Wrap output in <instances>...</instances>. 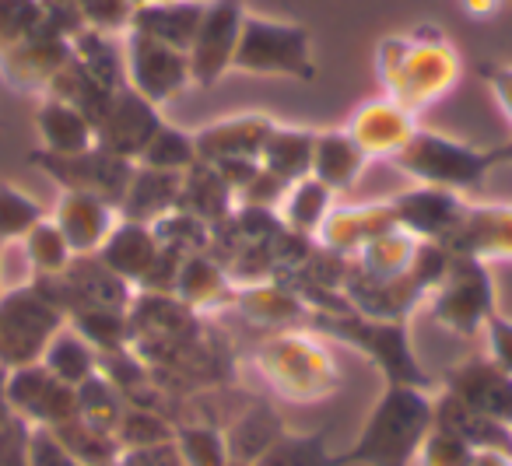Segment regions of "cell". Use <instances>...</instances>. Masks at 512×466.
<instances>
[{
  "label": "cell",
  "instance_id": "52a82bcc",
  "mask_svg": "<svg viewBox=\"0 0 512 466\" xmlns=\"http://www.w3.org/2000/svg\"><path fill=\"white\" fill-rule=\"evenodd\" d=\"M39 130H43L50 155H81L92 144L95 123L78 106H71V102L50 99L39 109Z\"/></svg>",
  "mask_w": 512,
  "mask_h": 466
},
{
  "label": "cell",
  "instance_id": "8992f818",
  "mask_svg": "<svg viewBox=\"0 0 512 466\" xmlns=\"http://www.w3.org/2000/svg\"><path fill=\"white\" fill-rule=\"evenodd\" d=\"M207 0H162V4H144L130 15V29L151 36L165 46L190 53V43L200 29Z\"/></svg>",
  "mask_w": 512,
  "mask_h": 466
},
{
  "label": "cell",
  "instance_id": "3957f363",
  "mask_svg": "<svg viewBox=\"0 0 512 466\" xmlns=\"http://www.w3.org/2000/svg\"><path fill=\"white\" fill-rule=\"evenodd\" d=\"M123 67H127L134 92L144 95L148 102L169 99L176 88L190 81V57L176 46H165L151 36L127 29V43H123Z\"/></svg>",
  "mask_w": 512,
  "mask_h": 466
},
{
  "label": "cell",
  "instance_id": "7a4b0ae2",
  "mask_svg": "<svg viewBox=\"0 0 512 466\" xmlns=\"http://www.w3.org/2000/svg\"><path fill=\"white\" fill-rule=\"evenodd\" d=\"M242 22H246L242 0H207L200 29L190 43V53H186L190 57V78L197 85H214L232 67Z\"/></svg>",
  "mask_w": 512,
  "mask_h": 466
},
{
  "label": "cell",
  "instance_id": "277c9868",
  "mask_svg": "<svg viewBox=\"0 0 512 466\" xmlns=\"http://www.w3.org/2000/svg\"><path fill=\"white\" fill-rule=\"evenodd\" d=\"M67 60H71V39L60 36L43 18V25L29 39H22L18 46L0 53V71H4V78L11 85L36 88V85H50Z\"/></svg>",
  "mask_w": 512,
  "mask_h": 466
},
{
  "label": "cell",
  "instance_id": "5bb4252c",
  "mask_svg": "<svg viewBox=\"0 0 512 466\" xmlns=\"http://www.w3.org/2000/svg\"><path fill=\"white\" fill-rule=\"evenodd\" d=\"M144 4H162V0H130V8H144Z\"/></svg>",
  "mask_w": 512,
  "mask_h": 466
},
{
  "label": "cell",
  "instance_id": "30bf717a",
  "mask_svg": "<svg viewBox=\"0 0 512 466\" xmlns=\"http://www.w3.org/2000/svg\"><path fill=\"white\" fill-rule=\"evenodd\" d=\"M74 8V15L81 18L85 29L106 32V36H116V32L130 29V0H67Z\"/></svg>",
  "mask_w": 512,
  "mask_h": 466
},
{
  "label": "cell",
  "instance_id": "ba28073f",
  "mask_svg": "<svg viewBox=\"0 0 512 466\" xmlns=\"http://www.w3.org/2000/svg\"><path fill=\"white\" fill-rule=\"evenodd\" d=\"M60 232H64L67 246L88 249L102 239L106 232V204L95 200L92 193H71L64 200V211H60Z\"/></svg>",
  "mask_w": 512,
  "mask_h": 466
},
{
  "label": "cell",
  "instance_id": "8fae6325",
  "mask_svg": "<svg viewBox=\"0 0 512 466\" xmlns=\"http://www.w3.org/2000/svg\"><path fill=\"white\" fill-rule=\"evenodd\" d=\"M67 239L60 228L53 225H43V221H36V225L29 228V256L36 260V267L43 270H60L67 263Z\"/></svg>",
  "mask_w": 512,
  "mask_h": 466
},
{
  "label": "cell",
  "instance_id": "4fadbf2b",
  "mask_svg": "<svg viewBox=\"0 0 512 466\" xmlns=\"http://www.w3.org/2000/svg\"><path fill=\"white\" fill-rule=\"evenodd\" d=\"M463 8H467L470 18H491L498 8H502V0H460Z\"/></svg>",
  "mask_w": 512,
  "mask_h": 466
},
{
  "label": "cell",
  "instance_id": "9c48e42d",
  "mask_svg": "<svg viewBox=\"0 0 512 466\" xmlns=\"http://www.w3.org/2000/svg\"><path fill=\"white\" fill-rule=\"evenodd\" d=\"M43 25V0H0V53Z\"/></svg>",
  "mask_w": 512,
  "mask_h": 466
},
{
  "label": "cell",
  "instance_id": "6da1fadb",
  "mask_svg": "<svg viewBox=\"0 0 512 466\" xmlns=\"http://www.w3.org/2000/svg\"><path fill=\"white\" fill-rule=\"evenodd\" d=\"M235 71L246 74H288V78H313V46L309 32L292 22L246 15L239 46L232 57Z\"/></svg>",
  "mask_w": 512,
  "mask_h": 466
},
{
  "label": "cell",
  "instance_id": "7c38bea8",
  "mask_svg": "<svg viewBox=\"0 0 512 466\" xmlns=\"http://www.w3.org/2000/svg\"><path fill=\"white\" fill-rule=\"evenodd\" d=\"M39 221V207L22 197L11 186H0V239H11L18 232H29Z\"/></svg>",
  "mask_w": 512,
  "mask_h": 466
},
{
  "label": "cell",
  "instance_id": "5b68a950",
  "mask_svg": "<svg viewBox=\"0 0 512 466\" xmlns=\"http://www.w3.org/2000/svg\"><path fill=\"white\" fill-rule=\"evenodd\" d=\"M53 326H57V312L46 309L43 298H36L32 291H15L0 302V358H32Z\"/></svg>",
  "mask_w": 512,
  "mask_h": 466
}]
</instances>
